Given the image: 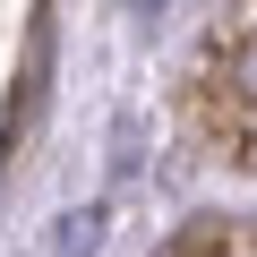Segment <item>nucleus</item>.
<instances>
[{"instance_id":"nucleus-1","label":"nucleus","mask_w":257,"mask_h":257,"mask_svg":"<svg viewBox=\"0 0 257 257\" xmlns=\"http://www.w3.org/2000/svg\"><path fill=\"white\" fill-rule=\"evenodd\" d=\"M94 231H103L94 214H69V223H60V240H52V257H86V248H94Z\"/></svg>"},{"instance_id":"nucleus-2","label":"nucleus","mask_w":257,"mask_h":257,"mask_svg":"<svg viewBox=\"0 0 257 257\" xmlns=\"http://www.w3.org/2000/svg\"><path fill=\"white\" fill-rule=\"evenodd\" d=\"M163 257H223V231H180Z\"/></svg>"},{"instance_id":"nucleus-3","label":"nucleus","mask_w":257,"mask_h":257,"mask_svg":"<svg viewBox=\"0 0 257 257\" xmlns=\"http://www.w3.org/2000/svg\"><path fill=\"white\" fill-rule=\"evenodd\" d=\"M231 86H240V94H248V103H257V35H248V43H240V60H231Z\"/></svg>"}]
</instances>
